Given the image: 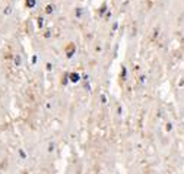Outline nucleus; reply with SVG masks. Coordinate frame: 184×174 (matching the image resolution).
<instances>
[{
    "mask_svg": "<svg viewBox=\"0 0 184 174\" xmlns=\"http://www.w3.org/2000/svg\"><path fill=\"white\" fill-rule=\"evenodd\" d=\"M69 79H70V82H79V79H80V75L79 73H76V72H73V73H70L69 75Z\"/></svg>",
    "mask_w": 184,
    "mask_h": 174,
    "instance_id": "nucleus-1",
    "label": "nucleus"
},
{
    "mask_svg": "<svg viewBox=\"0 0 184 174\" xmlns=\"http://www.w3.org/2000/svg\"><path fill=\"white\" fill-rule=\"evenodd\" d=\"M35 3H37V0H26V6L28 8H34Z\"/></svg>",
    "mask_w": 184,
    "mask_h": 174,
    "instance_id": "nucleus-2",
    "label": "nucleus"
},
{
    "mask_svg": "<svg viewBox=\"0 0 184 174\" xmlns=\"http://www.w3.org/2000/svg\"><path fill=\"white\" fill-rule=\"evenodd\" d=\"M73 53H75V47H73V45H72V47H70V50H69V48H67V54H66V56H67V57H69V59H70V57H72V56H73Z\"/></svg>",
    "mask_w": 184,
    "mask_h": 174,
    "instance_id": "nucleus-3",
    "label": "nucleus"
},
{
    "mask_svg": "<svg viewBox=\"0 0 184 174\" xmlns=\"http://www.w3.org/2000/svg\"><path fill=\"white\" fill-rule=\"evenodd\" d=\"M53 10H54V6H53V5H48V6L45 8V13H53Z\"/></svg>",
    "mask_w": 184,
    "mask_h": 174,
    "instance_id": "nucleus-4",
    "label": "nucleus"
},
{
    "mask_svg": "<svg viewBox=\"0 0 184 174\" xmlns=\"http://www.w3.org/2000/svg\"><path fill=\"white\" fill-rule=\"evenodd\" d=\"M15 64H16V66H21V56H19V54L15 57Z\"/></svg>",
    "mask_w": 184,
    "mask_h": 174,
    "instance_id": "nucleus-5",
    "label": "nucleus"
},
{
    "mask_svg": "<svg viewBox=\"0 0 184 174\" xmlns=\"http://www.w3.org/2000/svg\"><path fill=\"white\" fill-rule=\"evenodd\" d=\"M19 155H21V158H22V159H25V158H26V154H25V151H24V149H19Z\"/></svg>",
    "mask_w": 184,
    "mask_h": 174,
    "instance_id": "nucleus-6",
    "label": "nucleus"
},
{
    "mask_svg": "<svg viewBox=\"0 0 184 174\" xmlns=\"http://www.w3.org/2000/svg\"><path fill=\"white\" fill-rule=\"evenodd\" d=\"M82 13H83V10H82L80 8H77V9H76V16L79 18V16H82Z\"/></svg>",
    "mask_w": 184,
    "mask_h": 174,
    "instance_id": "nucleus-7",
    "label": "nucleus"
},
{
    "mask_svg": "<svg viewBox=\"0 0 184 174\" xmlns=\"http://www.w3.org/2000/svg\"><path fill=\"white\" fill-rule=\"evenodd\" d=\"M101 103H102V104H105V103H107V97H105L104 94L101 95Z\"/></svg>",
    "mask_w": 184,
    "mask_h": 174,
    "instance_id": "nucleus-8",
    "label": "nucleus"
},
{
    "mask_svg": "<svg viewBox=\"0 0 184 174\" xmlns=\"http://www.w3.org/2000/svg\"><path fill=\"white\" fill-rule=\"evenodd\" d=\"M37 60H38V57H37V56H34V57L31 59V61H32V64H35V63H37Z\"/></svg>",
    "mask_w": 184,
    "mask_h": 174,
    "instance_id": "nucleus-9",
    "label": "nucleus"
},
{
    "mask_svg": "<svg viewBox=\"0 0 184 174\" xmlns=\"http://www.w3.org/2000/svg\"><path fill=\"white\" fill-rule=\"evenodd\" d=\"M121 78H123V79L126 78V67H123V70H121Z\"/></svg>",
    "mask_w": 184,
    "mask_h": 174,
    "instance_id": "nucleus-10",
    "label": "nucleus"
},
{
    "mask_svg": "<svg viewBox=\"0 0 184 174\" xmlns=\"http://www.w3.org/2000/svg\"><path fill=\"white\" fill-rule=\"evenodd\" d=\"M10 12H12V9H10V8H8V9H6V10H5V13H6V15H9V13H10Z\"/></svg>",
    "mask_w": 184,
    "mask_h": 174,
    "instance_id": "nucleus-11",
    "label": "nucleus"
},
{
    "mask_svg": "<svg viewBox=\"0 0 184 174\" xmlns=\"http://www.w3.org/2000/svg\"><path fill=\"white\" fill-rule=\"evenodd\" d=\"M171 129H172V126H171V123H168V124H167V130H168V132H169V130H171Z\"/></svg>",
    "mask_w": 184,
    "mask_h": 174,
    "instance_id": "nucleus-12",
    "label": "nucleus"
},
{
    "mask_svg": "<svg viewBox=\"0 0 184 174\" xmlns=\"http://www.w3.org/2000/svg\"><path fill=\"white\" fill-rule=\"evenodd\" d=\"M38 25H40V27L43 25V18H38Z\"/></svg>",
    "mask_w": 184,
    "mask_h": 174,
    "instance_id": "nucleus-13",
    "label": "nucleus"
},
{
    "mask_svg": "<svg viewBox=\"0 0 184 174\" xmlns=\"http://www.w3.org/2000/svg\"><path fill=\"white\" fill-rule=\"evenodd\" d=\"M51 69H53V64L48 63V64H47V70H51Z\"/></svg>",
    "mask_w": 184,
    "mask_h": 174,
    "instance_id": "nucleus-14",
    "label": "nucleus"
},
{
    "mask_svg": "<svg viewBox=\"0 0 184 174\" xmlns=\"http://www.w3.org/2000/svg\"><path fill=\"white\" fill-rule=\"evenodd\" d=\"M105 9H107V6L104 5V6H102V9H101V13H104V12H105Z\"/></svg>",
    "mask_w": 184,
    "mask_h": 174,
    "instance_id": "nucleus-15",
    "label": "nucleus"
}]
</instances>
